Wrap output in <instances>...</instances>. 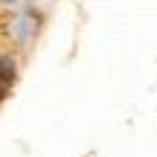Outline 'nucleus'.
<instances>
[{
    "label": "nucleus",
    "instance_id": "f257e3e1",
    "mask_svg": "<svg viewBox=\"0 0 157 157\" xmlns=\"http://www.w3.org/2000/svg\"><path fill=\"white\" fill-rule=\"evenodd\" d=\"M38 29H41V21H38L35 12H21V15H15L12 23H9V32H12V38H15L17 44H32Z\"/></svg>",
    "mask_w": 157,
    "mask_h": 157
},
{
    "label": "nucleus",
    "instance_id": "f03ea898",
    "mask_svg": "<svg viewBox=\"0 0 157 157\" xmlns=\"http://www.w3.org/2000/svg\"><path fill=\"white\" fill-rule=\"evenodd\" d=\"M0 82L6 84V87H12V84L17 82V64L12 56H0Z\"/></svg>",
    "mask_w": 157,
    "mask_h": 157
},
{
    "label": "nucleus",
    "instance_id": "7ed1b4c3",
    "mask_svg": "<svg viewBox=\"0 0 157 157\" xmlns=\"http://www.w3.org/2000/svg\"><path fill=\"white\" fill-rule=\"evenodd\" d=\"M6 96H9V87H6V84L0 82V102H6Z\"/></svg>",
    "mask_w": 157,
    "mask_h": 157
},
{
    "label": "nucleus",
    "instance_id": "20e7f679",
    "mask_svg": "<svg viewBox=\"0 0 157 157\" xmlns=\"http://www.w3.org/2000/svg\"><path fill=\"white\" fill-rule=\"evenodd\" d=\"M0 3H3V6H15L17 0H0Z\"/></svg>",
    "mask_w": 157,
    "mask_h": 157
}]
</instances>
